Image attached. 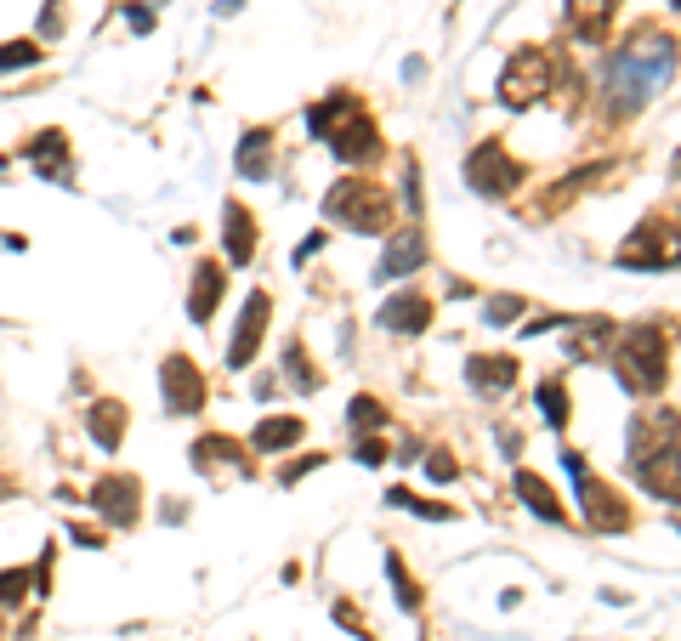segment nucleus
I'll use <instances>...</instances> for the list:
<instances>
[{
  "mask_svg": "<svg viewBox=\"0 0 681 641\" xmlns=\"http://www.w3.org/2000/svg\"><path fill=\"white\" fill-rule=\"evenodd\" d=\"M670 69H675V45H670L664 34L642 29V34L613 58V74H608V91L619 96V114H637L648 96H653V85L670 80Z\"/></svg>",
  "mask_w": 681,
  "mask_h": 641,
  "instance_id": "f257e3e1",
  "label": "nucleus"
},
{
  "mask_svg": "<svg viewBox=\"0 0 681 641\" xmlns=\"http://www.w3.org/2000/svg\"><path fill=\"white\" fill-rule=\"evenodd\" d=\"M619 380L630 391H653L664 380V335L659 329L642 324V329L619 335Z\"/></svg>",
  "mask_w": 681,
  "mask_h": 641,
  "instance_id": "f03ea898",
  "label": "nucleus"
},
{
  "mask_svg": "<svg viewBox=\"0 0 681 641\" xmlns=\"http://www.w3.org/2000/svg\"><path fill=\"white\" fill-rule=\"evenodd\" d=\"M324 211L340 216L347 227H358V233H375V227H386L393 200H386V187H375V182H340L329 200H324Z\"/></svg>",
  "mask_w": 681,
  "mask_h": 641,
  "instance_id": "7ed1b4c3",
  "label": "nucleus"
},
{
  "mask_svg": "<svg viewBox=\"0 0 681 641\" xmlns=\"http://www.w3.org/2000/svg\"><path fill=\"white\" fill-rule=\"evenodd\" d=\"M160 398L171 415H200L205 409V369H193V358L171 353L160 369Z\"/></svg>",
  "mask_w": 681,
  "mask_h": 641,
  "instance_id": "20e7f679",
  "label": "nucleus"
},
{
  "mask_svg": "<svg viewBox=\"0 0 681 641\" xmlns=\"http://www.w3.org/2000/svg\"><path fill=\"white\" fill-rule=\"evenodd\" d=\"M267 313H273V295L256 289L245 313H238V329H233V347H227V369H251V358L262 353V335H267Z\"/></svg>",
  "mask_w": 681,
  "mask_h": 641,
  "instance_id": "39448f33",
  "label": "nucleus"
},
{
  "mask_svg": "<svg viewBox=\"0 0 681 641\" xmlns=\"http://www.w3.org/2000/svg\"><path fill=\"white\" fill-rule=\"evenodd\" d=\"M466 176H471V187H477V193L500 200V193H511V187H517V176H522V171L511 165V154H506L500 142H482L477 154L466 160Z\"/></svg>",
  "mask_w": 681,
  "mask_h": 641,
  "instance_id": "423d86ee",
  "label": "nucleus"
},
{
  "mask_svg": "<svg viewBox=\"0 0 681 641\" xmlns=\"http://www.w3.org/2000/svg\"><path fill=\"white\" fill-rule=\"evenodd\" d=\"M546 85H551V63L540 52H522V58H511V69L500 80V96H506L511 109H522V103H540Z\"/></svg>",
  "mask_w": 681,
  "mask_h": 641,
  "instance_id": "0eeeda50",
  "label": "nucleus"
},
{
  "mask_svg": "<svg viewBox=\"0 0 681 641\" xmlns=\"http://www.w3.org/2000/svg\"><path fill=\"white\" fill-rule=\"evenodd\" d=\"M91 506H96V517H103V522L131 528L136 522V506H142V488H136V477H103V482L91 488Z\"/></svg>",
  "mask_w": 681,
  "mask_h": 641,
  "instance_id": "6e6552de",
  "label": "nucleus"
},
{
  "mask_svg": "<svg viewBox=\"0 0 681 641\" xmlns=\"http://www.w3.org/2000/svg\"><path fill=\"white\" fill-rule=\"evenodd\" d=\"M23 160H29L45 182H63V176H69V136H63V131H40L34 142H23Z\"/></svg>",
  "mask_w": 681,
  "mask_h": 641,
  "instance_id": "1a4fd4ad",
  "label": "nucleus"
},
{
  "mask_svg": "<svg viewBox=\"0 0 681 641\" xmlns=\"http://www.w3.org/2000/svg\"><path fill=\"white\" fill-rule=\"evenodd\" d=\"M222 227H227V262L233 267H251V256H256V216L238 205V200H227L222 205Z\"/></svg>",
  "mask_w": 681,
  "mask_h": 641,
  "instance_id": "9d476101",
  "label": "nucleus"
},
{
  "mask_svg": "<svg viewBox=\"0 0 681 641\" xmlns=\"http://www.w3.org/2000/svg\"><path fill=\"white\" fill-rule=\"evenodd\" d=\"M222 289H227L222 262H205L200 273H193V289H187V318H193V324H205V318L216 313V302H222Z\"/></svg>",
  "mask_w": 681,
  "mask_h": 641,
  "instance_id": "9b49d317",
  "label": "nucleus"
},
{
  "mask_svg": "<svg viewBox=\"0 0 681 641\" xmlns=\"http://www.w3.org/2000/svg\"><path fill=\"white\" fill-rule=\"evenodd\" d=\"M85 431H91V442H96L103 455H114L120 442H125V404H109V398H103V404H91Z\"/></svg>",
  "mask_w": 681,
  "mask_h": 641,
  "instance_id": "f8f14e48",
  "label": "nucleus"
},
{
  "mask_svg": "<svg viewBox=\"0 0 681 641\" xmlns=\"http://www.w3.org/2000/svg\"><path fill=\"white\" fill-rule=\"evenodd\" d=\"M426 262V238L415 233V227H404V233H393V244H386V256H380V278H404L409 267H420Z\"/></svg>",
  "mask_w": 681,
  "mask_h": 641,
  "instance_id": "ddd939ff",
  "label": "nucleus"
},
{
  "mask_svg": "<svg viewBox=\"0 0 681 641\" xmlns=\"http://www.w3.org/2000/svg\"><path fill=\"white\" fill-rule=\"evenodd\" d=\"M579 500L591 506V511H586V517H591V528H624V522H630V511L619 506V495H608V488H602V482H591V477H579Z\"/></svg>",
  "mask_w": 681,
  "mask_h": 641,
  "instance_id": "4468645a",
  "label": "nucleus"
},
{
  "mask_svg": "<svg viewBox=\"0 0 681 641\" xmlns=\"http://www.w3.org/2000/svg\"><path fill=\"white\" fill-rule=\"evenodd\" d=\"M380 324H386V329L415 335V329H426V324H431V302H426V295H393V302L380 307Z\"/></svg>",
  "mask_w": 681,
  "mask_h": 641,
  "instance_id": "2eb2a0df",
  "label": "nucleus"
},
{
  "mask_svg": "<svg viewBox=\"0 0 681 641\" xmlns=\"http://www.w3.org/2000/svg\"><path fill=\"white\" fill-rule=\"evenodd\" d=\"M273 171V131H245V142H238V176L262 182Z\"/></svg>",
  "mask_w": 681,
  "mask_h": 641,
  "instance_id": "dca6fc26",
  "label": "nucleus"
},
{
  "mask_svg": "<svg viewBox=\"0 0 681 641\" xmlns=\"http://www.w3.org/2000/svg\"><path fill=\"white\" fill-rule=\"evenodd\" d=\"M296 437H302V420H296V415H278V420H262V426L251 431V449H256V455H273V449H289Z\"/></svg>",
  "mask_w": 681,
  "mask_h": 641,
  "instance_id": "f3484780",
  "label": "nucleus"
},
{
  "mask_svg": "<svg viewBox=\"0 0 681 641\" xmlns=\"http://www.w3.org/2000/svg\"><path fill=\"white\" fill-rule=\"evenodd\" d=\"M335 154L340 160H375V125L364 114H353L347 131H335Z\"/></svg>",
  "mask_w": 681,
  "mask_h": 641,
  "instance_id": "a211bd4d",
  "label": "nucleus"
},
{
  "mask_svg": "<svg viewBox=\"0 0 681 641\" xmlns=\"http://www.w3.org/2000/svg\"><path fill=\"white\" fill-rule=\"evenodd\" d=\"M511 380H517V364H511V358H477V364H471V386L489 391V398H495V391H506Z\"/></svg>",
  "mask_w": 681,
  "mask_h": 641,
  "instance_id": "6ab92c4d",
  "label": "nucleus"
},
{
  "mask_svg": "<svg viewBox=\"0 0 681 641\" xmlns=\"http://www.w3.org/2000/svg\"><path fill=\"white\" fill-rule=\"evenodd\" d=\"M29 590H34L29 568H7V573H0V608H7V613H18V608H23V597H29Z\"/></svg>",
  "mask_w": 681,
  "mask_h": 641,
  "instance_id": "aec40b11",
  "label": "nucleus"
},
{
  "mask_svg": "<svg viewBox=\"0 0 681 641\" xmlns=\"http://www.w3.org/2000/svg\"><path fill=\"white\" fill-rule=\"evenodd\" d=\"M517 488H522V495L533 500V511H540V517H562V506H557V495H551V488H546L540 477H533V471H522V477H517Z\"/></svg>",
  "mask_w": 681,
  "mask_h": 641,
  "instance_id": "412c9836",
  "label": "nucleus"
},
{
  "mask_svg": "<svg viewBox=\"0 0 681 641\" xmlns=\"http://www.w3.org/2000/svg\"><path fill=\"white\" fill-rule=\"evenodd\" d=\"M45 52H40V40H7L0 45V69H34Z\"/></svg>",
  "mask_w": 681,
  "mask_h": 641,
  "instance_id": "4be33fe9",
  "label": "nucleus"
},
{
  "mask_svg": "<svg viewBox=\"0 0 681 641\" xmlns=\"http://www.w3.org/2000/svg\"><path fill=\"white\" fill-rule=\"evenodd\" d=\"M540 409H546V420H551V426H562V420H568V404H562V386H557V380H546V386H540Z\"/></svg>",
  "mask_w": 681,
  "mask_h": 641,
  "instance_id": "5701e85b",
  "label": "nucleus"
},
{
  "mask_svg": "<svg viewBox=\"0 0 681 641\" xmlns=\"http://www.w3.org/2000/svg\"><path fill=\"white\" fill-rule=\"evenodd\" d=\"M386 568H393V579H398V602H404V608H415V602H420V590L409 584V573H404V562H398V557H386Z\"/></svg>",
  "mask_w": 681,
  "mask_h": 641,
  "instance_id": "b1692460",
  "label": "nucleus"
},
{
  "mask_svg": "<svg viewBox=\"0 0 681 641\" xmlns=\"http://www.w3.org/2000/svg\"><path fill=\"white\" fill-rule=\"evenodd\" d=\"M613 0H573V18H579V29H597V12H608Z\"/></svg>",
  "mask_w": 681,
  "mask_h": 641,
  "instance_id": "393cba45",
  "label": "nucleus"
},
{
  "mask_svg": "<svg viewBox=\"0 0 681 641\" xmlns=\"http://www.w3.org/2000/svg\"><path fill=\"white\" fill-rule=\"evenodd\" d=\"M353 420H358L364 431H369V426H380V404H375V398H358V404H353Z\"/></svg>",
  "mask_w": 681,
  "mask_h": 641,
  "instance_id": "a878e982",
  "label": "nucleus"
},
{
  "mask_svg": "<svg viewBox=\"0 0 681 641\" xmlns=\"http://www.w3.org/2000/svg\"><path fill=\"white\" fill-rule=\"evenodd\" d=\"M380 455H386V442H375V437L358 449V460H364V466H380Z\"/></svg>",
  "mask_w": 681,
  "mask_h": 641,
  "instance_id": "bb28decb",
  "label": "nucleus"
},
{
  "mask_svg": "<svg viewBox=\"0 0 681 641\" xmlns=\"http://www.w3.org/2000/svg\"><path fill=\"white\" fill-rule=\"evenodd\" d=\"M517 313H522V302H495V307H489L495 324H500V318H517Z\"/></svg>",
  "mask_w": 681,
  "mask_h": 641,
  "instance_id": "cd10ccee",
  "label": "nucleus"
},
{
  "mask_svg": "<svg viewBox=\"0 0 681 641\" xmlns=\"http://www.w3.org/2000/svg\"><path fill=\"white\" fill-rule=\"evenodd\" d=\"M0 641H12V635H7V608H0Z\"/></svg>",
  "mask_w": 681,
  "mask_h": 641,
  "instance_id": "c85d7f7f",
  "label": "nucleus"
},
{
  "mask_svg": "<svg viewBox=\"0 0 681 641\" xmlns=\"http://www.w3.org/2000/svg\"><path fill=\"white\" fill-rule=\"evenodd\" d=\"M238 7V0H216V12H233Z\"/></svg>",
  "mask_w": 681,
  "mask_h": 641,
  "instance_id": "c756f323",
  "label": "nucleus"
},
{
  "mask_svg": "<svg viewBox=\"0 0 681 641\" xmlns=\"http://www.w3.org/2000/svg\"><path fill=\"white\" fill-rule=\"evenodd\" d=\"M675 7H681V0H675Z\"/></svg>",
  "mask_w": 681,
  "mask_h": 641,
  "instance_id": "7c9ffc66",
  "label": "nucleus"
}]
</instances>
